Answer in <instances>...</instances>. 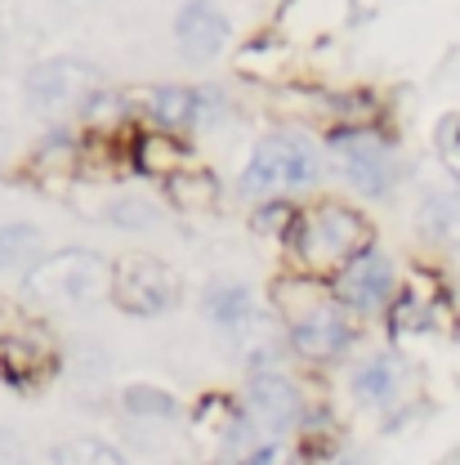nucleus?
<instances>
[{
  "label": "nucleus",
  "mask_w": 460,
  "mask_h": 465,
  "mask_svg": "<svg viewBox=\"0 0 460 465\" xmlns=\"http://www.w3.org/2000/svg\"><path fill=\"white\" fill-rule=\"evenodd\" d=\"M210 313H215V322H224L229 331H241V322H250V291L215 287L210 291Z\"/></svg>",
  "instance_id": "nucleus-13"
},
{
  "label": "nucleus",
  "mask_w": 460,
  "mask_h": 465,
  "mask_svg": "<svg viewBox=\"0 0 460 465\" xmlns=\"http://www.w3.org/2000/svg\"><path fill=\"white\" fill-rule=\"evenodd\" d=\"M99 90H103V72L94 63H81V58H50V63L27 72V104L45 116L76 113Z\"/></svg>",
  "instance_id": "nucleus-4"
},
{
  "label": "nucleus",
  "mask_w": 460,
  "mask_h": 465,
  "mask_svg": "<svg viewBox=\"0 0 460 465\" xmlns=\"http://www.w3.org/2000/svg\"><path fill=\"white\" fill-rule=\"evenodd\" d=\"M125 407L139 416H174V399L166 390H148V385H130L125 390Z\"/></svg>",
  "instance_id": "nucleus-15"
},
{
  "label": "nucleus",
  "mask_w": 460,
  "mask_h": 465,
  "mask_svg": "<svg viewBox=\"0 0 460 465\" xmlns=\"http://www.w3.org/2000/svg\"><path fill=\"white\" fill-rule=\"evenodd\" d=\"M27 291L50 304H94L103 291H113V269L94 251H58L27 278Z\"/></svg>",
  "instance_id": "nucleus-3"
},
{
  "label": "nucleus",
  "mask_w": 460,
  "mask_h": 465,
  "mask_svg": "<svg viewBox=\"0 0 460 465\" xmlns=\"http://www.w3.org/2000/svg\"><path fill=\"white\" fill-rule=\"evenodd\" d=\"M295 411H299V399H295V385L287 376L264 371V376L250 381V416L255 420H264L269 430H282L295 420Z\"/></svg>",
  "instance_id": "nucleus-10"
},
{
  "label": "nucleus",
  "mask_w": 460,
  "mask_h": 465,
  "mask_svg": "<svg viewBox=\"0 0 460 465\" xmlns=\"http://www.w3.org/2000/svg\"><path fill=\"white\" fill-rule=\"evenodd\" d=\"M290 341H295V349H299L304 358L322 362V358H336V353H345L348 327H345V318H340L331 304H318L313 313H304V318L295 322Z\"/></svg>",
  "instance_id": "nucleus-9"
},
{
  "label": "nucleus",
  "mask_w": 460,
  "mask_h": 465,
  "mask_svg": "<svg viewBox=\"0 0 460 465\" xmlns=\"http://www.w3.org/2000/svg\"><path fill=\"white\" fill-rule=\"evenodd\" d=\"M113 300L125 313H166L179 300V278L152 255H125L113 269Z\"/></svg>",
  "instance_id": "nucleus-5"
},
{
  "label": "nucleus",
  "mask_w": 460,
  "mask_h": 465,
  "mask_svg": "<svg viewBox=\"0 0 460 465\" xmlns=\"http://www.w3.org/2000/svg\"><path fill=\"white\" fill-rule=\"evenodd\" d=\"M367 220L357 211H348L340 202H322V206H308L295 215L290 224V251L299 255L304 269L322 273V269H345L353 264L367 246Z\"/></svg>",
  "instance_id": "nucleus-1"
},
{
  "label": "nucleus",
  "mask_w": 460,
  "mask_h": 465,
  "mask_svg": "<svg viewBox=\"0 0 460 465\" xmlns=\"http://www.w3.org/2000/svg\"><path fill=\"white\" fill-rule=\"evenodd\" d=\"M41 255L36 224H5L0 229V269H27Z\"/></svg>",
  "instance_id": "nucleus-12"
},
{
  "label": "nucleus",
  "mask_w": 460,
  "mask_h": 465,
  "mask_svg": "<svg viewBox=\"0 0 460 465\" xmlns=\"http://www.w3.org/2000/svg\"><path fill=\"white\" fill-rule=\"evenodd\" d=\"M174 36L192 58H210L229 41V18L220 14L215 0H188L174 18Z\"/></svg>",
  "instance_id": "nucleus-8"
},
{
  "label": "nucleus",
  "mask_w": 460,
  "mask_h": 465,
  "mask_svg": "<svg viewBox=\"0 0 460 465\" xmlns=\"http://www.w3.org/2000/svg\"><path fill=\"white\" fill-rule=\"evenodd\" d=\"M152 116H157L166 130H188V125L197 121V90H183V85L152 90Z\"/></svg>",
  "instance_id": "nucleus-11"
},
{
  "label": "nucleus",
  "mask_w": 460,
  "mask_h": 465,
  "mask_svg": "<svg viewBox=\"0 0 460 465\" xmlns=\"http://www.w3.org/2000/svg\"><path fill=\"white\" fill-rule=\"evenodd\" d=\"M246 465H290V452L282 448V443H264V448L250 452V461Z\"/></svg>",
  "instance_id": "nucleus-16"
},
{
  "label": "nucleus",
  "mask_w": 460,
  "mask_h": 465,
  "mask_svg": "<svg viewBox=\"0 0 460 465\" xmlns=\"http://www.w3.org/2000/svg\"><path fill=\"white\" fill-rule=\"evenodd\" d=\"M394 385H398V376H394V362H389V358H376V362L357 367V376H353L357 399H371V403L389 399V394H394Z\"/></svg>",
  "instance_id": "nucleus-14"
},
{
  "label": "nucleus",
  "mask_w": 460,
  "mask_h": 465,
  "mask_svg": "<svg viewBox=\"0 0 460 465\" xmlns=\"http://www.w3.org/2000/svg\"><path fill=\"white\" fill-rule=\"evenodd\" d=\"M313 179H318V148L304 134H269L241 171V193L273 197L290 188H308Z\"/></svg>",
  "instance_id": "nucleus-2"
},
{
  "label": "nucleus",
  "mask_w": 460,
  "mask_h": 465,
  "mask_svg": "<svg viewBox=\"0 0 460 465\" xmlns=\"http://www.w3.org/2000/svg\"><path fill=\"white\" fill-rule=\"evenodd\" d=\"M0 465H23V461H18V448H14V439H9V434H0Z\"/></svg>",
  "instance_id": "nucleus-17"
},
{
  "label": "nucleus",
  "mask_w": 460,
  "mask_h": 465,
  "mask_svg": "<svg viewBox=\"0 0 460 465\" xmlns=\"http://www.w3.org/2000/svg\"><path fill=\"white\" fill-rule=\"evenodd\" d=\"M331 148L340 153L345 174L353 179L357 193L385 197V193L394 188L398 162H394V153L385 148V139H376V134H367V130H336V134H331Z\"/></svg>",
  "instance_id": "nucleus-6"
},
{
  "label": "nucleus",
  "mask_w": 460,
  "mask_h": 465,
  "mask_svg": "<svg viewBox=\"0 0 460 465\" xmlns=\"http://www.w3.org/2000/svg\"><path fill=\"white\" fill-rule=\"evenodd\" d=\"M336 300L357 309V313H371L380 309L389 295H394V260L385 251H362L353 264H345L336 273Z\"/></svg>",
  "instance_id": "nucleus-7"
}]
</instances>
